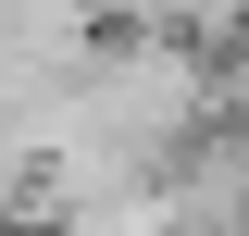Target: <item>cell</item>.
Segmentation results:
<instances>
[{
	"label": "cell",
	"instance_id": "1",
	"mask_svg": "<svg viewBox=\"0 0 249 236\" xmlns=\"http://www.w3.org/2000/svg\"><path fill=\"white\" fill-rule=\"evenodd\" d=\"M212 100H224V124H249V25L212 50Z\"/></svg>",
	"mask_w": 249,
	"mask_h": 236
},
{
	"label": "cell",
	"instance_id": "2",
	"mask_svg": "<svg viewBox=\"0 0 249 236\" xmlns=\"http://www.w3.org/2000/svg\"><path fill=\"white\" fill-rule=\"evenodd\" d=\"M224 137H237V174H249V124H224Z\"/></svg>",
	"mask_w": 249,
	"mask_h": 236
}]
</instances>
